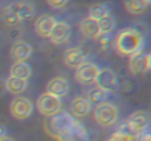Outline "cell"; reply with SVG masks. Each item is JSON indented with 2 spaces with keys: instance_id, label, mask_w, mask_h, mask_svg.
Masks as SVG:
<instances>
[{
  "instance_id": "17",
  "label": "cell",
  "mask_w": 151,
  "mask_h": 141,
  "mask_svg": "<svg viewBox=\"0 0 151 141\" xmlns=\"http://www.w3.org/2000/svg\"><path fill=\"white\" fill-rule=\"evenodd\" d=\"M91 107V104L87 98L76 97L71 102L70 110L76 117H85L90 113Z\"/></svg>"
},
{
  "instance_id": "28",
  "label": "cell",
  "mask_w": 151,
  "mask_h": 141,
  "mask_svg": "<svg viewBox=\"0 0 151 141\" xmlns=\"http://www.w3.org/2000/svg\"><path fill=\"white\" fill-rule=\"evenodd\" d=\"M67 2L68 1H66V0H58V1L50 0V1H47V3L49 4V5L55 9H59L64 7L66 5V4H67Z\"/></svg>"
},
{
  "instance_id": "8",
  "label": "cell",
  "mask_w": 151,
  "mask_h": 141,
  "mask_svg": "<svg viewBox=\"0 0 151 141\" xmlns=\"http://www.w3.org/2000/svg\"><path fill=\"white\" fill-rule=\"evenodd\" d=\"M10 110L13 117L19 120H24L32 114L33 104L29 98L24 96H18L12 101Z\"/></svg>"
},
{
  "instance_id": "26",
  "label": "cell",
  "mask_w": 151,
  "mask_h": 141,
  "mask_svg": "<svg viewBox=\"0 0 151 141\" xmlns=\"http://www.w3.org/2000/svg\"><path fill=\"white\" fill-rule=\"evenodd\" d=\"M137 136L125 133V132L116 131L112 134L109 141H136Z\"/></svg>"
},
{
  "instance_id": "12",
  "label": "cell",
  "mask_w": 151,
  "mask_h": 141,
  "mask_svg": "<svg viewBox=\"0 0 151 141\" xmlns=\"http://www.w3.org/2000/svg\"><path fill=\"white\" fill-rule=\"evenodd\" d=\"M71 35V27L66 22L57 21L49 38L55 44H62L68 41Z\"/></svg>"
},
{
  "instance_id": "7",
  "label": "cell",
  "mask_w": 151,
  "mask_h": 141,
  "mask_svg": "<svg viewBox=\"0 0 151 141\" xmlns=\"http://www.w3.org/2000/svg\"><path fill=\"white\" fill-rule=\"evenodd\" d=\"M100 70V69L96 64L86 61L76 68L75 78L79 83L83 85H90L95 82Z\"/></svg>"
},
{
  "instance_id": "24",
  "label": "cell",
  "mask_w": 151,
  "mask_h": 141,
  "mask_svg": "<svg viewBox=\"0 0 151 141\" xmlns=\"http://www.w3.org/2000/svg\"><path fill=\"white\" fill-rule=\"evenodd\" d=\"M1 18L4 23L9 26H14L19 23L15 12L14 3L8 4L3 9L1 12Z\"/></svg>"
},
{
  "instance_id": "1",
  "label": "cell",
  "mask_w": 151,
  "mask_h": 141,
  "mask_svg": "<svg viewBox=\"0 0 151 141\" xmlns=\"http://www.w3.org/2000/svg\"><path fill=\"white\" fill-rule=\"evenodd\" d=\"M118 52L122 55L131 56L142 50L144 38L139 31L134 28H125L118 33L115 41Z\"/></svg>"
},
{
  "instance_id": "4",
  "label": "cell",
  "mask_w": 151,
  "mask_h": 141,
  "mask_svg": "<svg viewBox=\"0 0 151 141\" xmlns=\"http://www.w3.org/2000/svg\"><path fill=\"white\" fill-rule=\"evenodd\" d=\"M119 117V110L114 104L103 102L97 104L94 111L96 122L102 126L107 127L113 125Z\"/></svg>"
},
{
  "instance_id": "15",
  "label": "cell",
  "mask_w": 151,
  "mask_h": 141,
  "mask_svg": "<svg viewBox=\"0 0 151 141\" xmlns=\"http://www.w3.org/2000/svg\"><path fill=\"white\" fill-rule=\"evenodd\" d=\"M32 48L28 43L24 41H16L12 45L11 56L16 62H22L28 58L31 55Z\"/></svg>"
},
{
  "instance_id": "22",
  "label": "cell",
  "mask_w": 151,
  "mask_h": 141,
  "mask_svg": "<svg viewBox=\"0 0 151 141\" xmlns=\"http://www.w3.org/2000/svg\"><path fill=\"white\" fill-rule=\"evenodd\" d=\"M151 1L150 0H134L125 1L126 10L131 14H141L144 13L149 7Z\"/></svg>"
},
{
  "instance_id": "5",
  "label": "cell",
  "mask_w": 151,
  "mask_h": 141,
  "mask_svg": "<svg viewBox=\"0 0 151 141\" xmlns=\"http://www.w3.org/2000/svg\"><path fill=\"white\" fill-rule=\"evenodd\" d=\"M61 100L49 93L41 94L37 100L38 110L44 115L50 117L58 113L61 108Z\"/></svg>"
},
{
  "instance_id": "30",
  "label": "cell",
  "mask_w": 151,
  "mask_h": 141,
  "mask_svg": "<svg viewBox=\"0 0 151 141\" xmlns=\"http://www.w3.org/2000/svg\"><path fill=\"white\" fill-rule=\"evenodd\" d=\"M0 141H15L13 138L10 137L4 136L3 137L0 138Z\"/></svg>"
},
{
  "instance_id": "25",
  "label": "cell",
  "mask_w": 151,
  "mask_h": 141,
  "mask_svg": "<svg viewBox=\"0 0 151 141\" xmlns=\"http://www.w3.org/2000/svg\"><path fill=\"white\" fill-rule=\"evenodd\" d=\"M99 29H100V36L109 35L116 26V20L114 17L111 15L103 18L98 21Z\"/></svg>"
},
{
  "instance_id": "10",
  "label": "cell",
  "mask_w": 151,
  "mask_h": 141,
  "mask_svg": "<svg viewBox=\"0 0 151 141\" xmlns=\"http://www.w3.org/2000/svg\"><path fill=\"white\" fill-rule=\"evenodd\" d=\"M59 141H89L88 133L85 126L78 120H75L73 124L63 134Z\"/></svg>"
},
{
  "instance_id": "9",
  "label": "cell",
  "mask_w": 151,
  "mask_h": 141,
  "mask_svg": "<svg viewBox=\"0 0 151 141\" xmlns=\"http://www.w3.org/2000/svg\"><path fill=\"white\" fill-rule=\"evenodd\" d=\"M95 82L97 88L108 93L114 92L119 86V82L116 73L108 68L100 69Z\"/></svg>"
},
{
  "instance_id": "27",
  "label": "cell",
  "mask_w": 151,
  "mask_h": 141,
  "mask_svg": "<svg viewBox=\"0 0 151 141\" xmlns=\"http://www.w3.org/2000/svg\"><path fill=\"white\" fill-rule=\"evenodd\" d=\"M112 39L111 37H109L108 35H103L102 38L100 39V44H101L102 48H103V50L105 51H107L109 50L112 46Z\"/></svg>"
},
{
  "instance_id": "11",
  "label": "cell",
  "mask_w": 151,
  "mask_h": 141,
  "mask_svg": "<svg viewBox=\"0 0 151 141\" xmlns=\"http://www.w3.org/2000/svg\"><path fill=\"white\" fill-rule=\"evenodd\" d=\"M86 56L81 47H71L67 48L63 54L65 64L69 68H77L86 62Z\"/></svg>"
},
{
  "instance_id": "6",
  "label": "cell",
  "mask_w": 151,
  "mask_h": 141,
  "mask_svg": "<svg viewBox=\"0 0 151 141\" xmlns=\"http://www.w3.org/2000/svg\"><path fill=\"white\" fill-rule=\"evenodd\" d=\"M150 68V54L143 50L130 56L129 69L134 75L144 73Z\"/></svg>"
},
{
  "instance_id": "3",
  "label": "cell",
  "mask_w": 151,
  "mask_h": 141,
  "mask_svg": "<svg viewBox=\"0 0 151 141\" xmlns=\"http://www.w3.org/2000/svg\"><path fill=\"white\" fill-rule=\"evenodd\" d=\"M150 123V115L148 112L137 111L131 114L125 122L122 123L121 131L125 133L138 136L145 132Z\"/></svg>"
},
{
  "instance_id": "23",
  "label": "cell",
  "mask_w": 151,
  "mask_h": 141,
  "mask_svg": "<svg viewBox=\"0 0 151 141\" xmlns=\"http://www.w3.org/2000/svg\"><path fill=\"white\" fill-rule=\"evenodd\" d=\"M108 97H109V93L97 87L89 90L87 93V99L91 104H95L97 105L101 103L106 102Z\"/></svg>"
},
{
  "instance_id": "29",
  "label": "cell",
  "mask_w": 151,
  "mask_h": 141,
  "mask_svg": "<svg viewBox=\"0 0 151 141\" xmlns=\"http://www.w3.org/2000/svg\"><path fill=\"white\" fill-rule=\"evenodd\" d=\"M6 134H7V129L4 126L0 124V138L6 136Z\"/></svg>"
},
{
  "instance_id": "18",
  "label": "cell",
  "mask_w": 151,
  "mask_h": 141,
  "mask_svg": "<svg viewBox=\"0 0 151 141\" xmlns=\"http://www.w3.org/2000/svg\"><path fill=\"white\" fill-rule=\"evenodd\" d=\"M80 29L85 37L91 39H97L100 36L98 21L91 18H85L80 24Z\"/></svg>"
},
{
  "instance_id": "20",
  "label": "cell",
  "mask_w": 151,
  "mask_h": 141,
  "mask_svg": "<svg viewBox=\"0 0 151 141\" xmlns=\"http://www.w3.org/2000/svg\"><path fill=\"white\" fill-rule=\"evenodd\" d=\"M27 79H20L10 76L6 81V88L10 93L13 94H19L23 92L27 88Z\"/></svg>"
},
{
  "instance_id": "21",
  "label": "cell",
  "mask_w": 151,
  "mask_h": 141,
  "mask_svg": "<svg viewBox=\"0 0 151 141\" xmlns=\"http://www.w3.org/2000/svg\"><path fill=\"white\" fill-rule=\"evenodd\" d=\"M110 7L106 3H96L90 7L88 17L98 21L103 18L110 15Z\"/></svg>"
},
{
  "instance_id": "14",
  "label": "cell",
  "mask_w": 151,
  "mask_h": 141,
  "mask_svg": "<svg viewBox=\"0 0 151 141\" xmlns=\"http://www.w3.org/2000/svg\"><path fill=\"white\" fill-rule=\"evenodd\" d=\"M57 21L50 15L40 16L35 22V30L37 35L42 38L49 37Z\"/></svg>"
},
{
  "instance_id": "2",
  "label": "cell",
  "mask_w": 151,
  "mask_h": 141,
  "mask_svg": "<svg viewBox=\"0 0 151 141\" xmlns=\"http://www.w3.org/2000/svg\"><path fill=\"white\" fill-rule=\"evenodd\" d=\"M75 120L67 112L60 110L44 120V128L49 135L59 140L72 126Z\"/></svg>"
},
{
  "instance_id": "13",
  "label": "cell",
  "mask_w": 151,
  "mask_h": 141,
  "mask_svg": "<svg viewBox=\"0 0 151 141\" xmlns=\"http://www.w3.org/2000/svg\"><path fill=\"white\" fill-rule=\"evenodd\" d=\"M70 89V83L63 77H55L48 82L47 92L51 95L60 98L66 95Z\"/></svg>"
},
{
  "instance_id": "19",
  "label": "cell",
  "mask_w": 151,
  "mask_h": 141,
  "mask_svg": "<svg viewBox=\"0 0 151 141\" xmlns=\"http://www.w3.org/2000/svg\"><path fill=\"white\" fill-rule=\"evenodd\" d=\"M10 76L27 79L32 73V68L28 63L22 62H15L10 68Z\"/></svg>"
},
{
  "instance_id": "16",
  "label": "cell",
  "mask_w": 151,
  "mask_h": 141,
  "mask_svg": "<svg viewBox=\"0 0 151 141\" xmlns=\"http://www.w3.org/2000/svg\"><path fill=\"white\" fill-rule=\"evenodd\" d=\"M14 3L15 12L19 23L28 21L35 16V7L32 4L27 1Z\"/></svg>"
}]
</instances>
